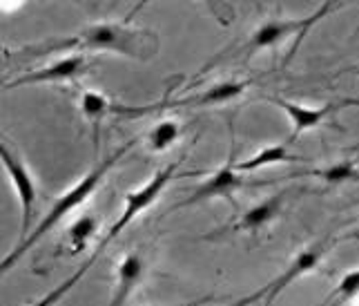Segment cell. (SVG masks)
<instances>
[{
	"instance_id": "obj_20",
	"label": "cell",
	"mask_w": 359,
	"mask_h": 306,
	"mask_svg": "<svg viewBox=\"0 0 359 306\" xmlns=\"http://www.w3.org/2000/svg\"><path fill=\"white\" fill-rule=\"evenodd\" d=\"M212 298H201V300H194V302H185V304H172V306H205Z\"/></svg>"
},
{
	"instance_id": "obj_5",
	"label": "cell",
	"mask_w": 359,
	"mask_h": 306,
	"mask_svg": "<svg viewBox=\"0 0 359 306\" xmlns=\"http://www.w3.org/2000/svg\"><path fill=\"white\" fill-rule=\"evenodd\" d=\"M332 7L335 5L326 3V5H321L313 16L299 18V20H268V22H264V25L255 32L250 43L245 45V56H255L257 52L268 50V47H275L283 39H288V36H294V34H299V39H302V36L311 29L317 20L324 18Z\"/></svg>"
},
{
	"instance_id": "obj_12",
	"label": "cell",
	"mask_w": 359,
	"mask_h": 306,
	"mask_svg": "<svg viewBox=\"0 0 359 306\" xmlns=\"http://www.w3.org/2000/svg\"><path fill=\"white\" fill-rule=\"evenodd\" d=\"M292 161H304V157H297L288 150L286 143H275V145H266L259 152H255L250 159L237 164L239 173H255V170H262L266 166H275V164H292Z\"/></svg>"
},
{
	"instance_id": "obj_19",
	"label": "cell",
	"mask_w": 359,
	"mask_h": 306,
	"mask_svg": "<svg viewBox=\"0 0 359 306\" xmlns=\"http://www.w3.org/2000/svg\"><path fill=\"white\" fill-rule=\"evenodd\" d=\"M268 288H270V284H266V286H262V288H257V291H252V293H248V295H243V298L232 300V302H228V304H224V306H252L255 302L264 300V298L268 295Z\"/></svg>"
},
{
	"instance_id": "obj_9",
	"label": "cell",
	"mask_w": 359,
	"mask_h": 306,
	"mask_svg": "<svg viewBox=\"0 0 359 306\" xmlns=\"http://www.w3.org/2000/svg\"><path fill=\"white\" fill-rule=\"evenodd\" d=\"M243 177L241 173L237 170V164H234V157L230 159V161L219 168L217 173L205 179L201 186H196L194 190H190L192 194L188 199H183L181 206H194L199 201H208V199H215V197H226V199H232V194L237 192L239 188H243Z\"/></svg>"
},
{
	"instance_id": "obj_13",
	"label": "cell",
	"mask_w": 359,
	"mask_h": 306,
	"mask_svg": "<svg viewBox=\"0 0 359 306\" xmlns=\"http://www.w3.org/2000/svg\"><path fill=\"white\" fill-rule=\"evenodd\" d=\"M96 230H98V219L94 215H81L76 222L67 228V237H65L67 253L79 255L83 251H88Z\"/></svg>"
},
{
	"instance_id": "obj_3",
	"label": "cell",
	"mask_w": 359,
	"mask_h": 306,
	"mask_svg": "<svg viewBox=\"0 0 359 306\" xmlns=\"http://www.w3.org/2000/svg\"><path fill=\"white\" fill-rule=\"evenodd\" d=\"M177 168H179V164H170L165 170H158V173H156L150 181H147V183H143L141 188L126 192V206H123L121 217L114 222V226L109 228L107 235L101 239V244L96 246L98 253H103L107 244H112V241L121 235V232L134 222L136 217H139L143 211H147V208H150V206L158 199V194L163 192L168 183L177 177Z\"/></svg>"
},
{
	"instance_id": "obj_16",
	"label": "cell",
	"mask_w": 359,
	"mask_h": 306,
	"mask_svg": "<svg viewBox=\"0 0 359 306\" xmlns=\"http://www.w3.org/2000/svg\"><path fill=\"white\" fill-rule=\"evenodd\" d=\"M98 255H101V253H98V251H94V253H92V257H90V260L85 262V264H83V266L79 268L76 273H74V275H69L67 279H63V281H60V284H58L56 288H52V291L47 293L45 298H41L39 302H34L32 306H54V304H58V302L63 300V298L67 295V293H69V291H72V288L76 286L79 281L83 279V275L88 273L90 268L94 266V262L98 260Z\"/></svg>"
},
{
	"instance_id": "obj_15",
	"label": "cell",
	"mask_w": 359,
	"mask_h": 306,
	"mask_svg": "<svg viewBox=\"0 0 359 306\" xmlns=\"http://www.w3.org/2000/svg\"><path fill=\"white\" fill-rule=\"evenodd\" d=\"M181 137V126L177 121H158V124L147 132V148L152 152H165L175 145Z\"/></svg>"
},
{
	"instance_id": "obj_11",
	"label": "cell",
	"mask_w": 359,
	"mask_h": 306,
	"mask_svg": "<svg viewBox=\"0 0 359 306\" xmlns=\"http://www.w3.org/2000/svg\"><path fill=\"white\" fill-rule=\"evenodd\" d=\"M281 204H283V192H277V194H272V197L255 204L252 208H248V211L239 217L237 230L252 232V230H259V228L268 226L272 219L279 215Z\"/></svg>"
},
{
	"instance_id": "obj_10",
	"label": "cell",
	"mask_w": 359,
	"mask_h": 306,
	"mask_svg": "<svg viewBox=\"0 0 359 306\" xmlns=\"http://www.w3.org/2000/svg\"><path fill=\"white\" fill-rule=\"evenodd\" d=\"M143 275H145V262L141 260V255L130 253V255L123 257L121 264H118V271H116L114 295L107 306H126V302L134 293V288L141 284Z\"/></svg>"
},
{
	"instance_id": "obj_4",
	"label": "cell",
	"mask_w": 359,
	"mask_h": 306,
	"mask_svg": "<svg viewBox=\"0 0 359 306\" xmlns=\"http://www.w3.org/2000/svg\"><path fill=\"white\" fill-rule=\"evenodd\" d=\"M0 164H3L20 204V241H22L29 235L34 208H36V201H39V183H36L34 175L29 173V168L25 166L22 159L11 150L3 139H0Z\"/></svg>"
},
{
	"instance_id": "obj_6",
	"label": "cell",
	"mask_w": 359,
	"mask_h": 306,
	"mask_svg": "<svg viewBox=\"0 0 359 306\" xmlns=\"http://www.w3.org/2000/svg\"><path fill=\"white\" fill-rule=\"evenodd\" d=\"M90 67V60L85 54L81 52H74L67 54L63 58L54 60L41 69H34L27 72V74L18 76L16 81H11L7 85V90H14V88H22V85H43V83H67V81H76L81 74H85Z\"/></svg>"
},
{
	"instance_id": "obj_14",
	"label": "cell",
	"mask_w": 359,
	"mask_h": 306,
	"mask_svg": "<svg viewBox=\"0 0 359 306\" xmlns=\"http://www.w3.org/2000/svg\"><path fill=\"white\" fill-rule=\"evenodd\" d=\"M112 107H114V103L109 101L105 94L96 92V90H85L81 96V112L90 124H94L96 130H98V124H101L107 114H112Z\"/></svg>"
},
{
	"instance_id": "obj_18",
	"label": "cell",
	"mask_w": 359,
	"mask_h": 306,
	"mask_svg": "<svg viewBox=\"0 0 359 306\" xmlns=\"http://www.w3.org/2000/svg\"><path fill=\"white\" fill-rule=\"evenodd\" d=\"M315 175L321 177L326 183H330V186H337V183L357 179L359 177V170L355 168L353 161H339V164H332V166H328L324 170H319V173H315Z\"/></svg>"
},
{
	"instance_id": "obj_1",
	"label": "cell",
	"mask_w": 359,
	"mask_h": 306,
	"mask_svg": "<svg viewBox=\"0 0 359 306\" xmlns=\"http://www.w3.org/2000/svg\"><path fill=\"white\" fill-rule=\"evenodd\" d=\"M139 143V139H134V141H130L128 145H121V148L116 150V152H112L109 157H105L103 161H98L88 175H85L76 186H72L69 190H65L60 197L56 199V204L52 206V211H47V215L41 219V224H39V228H34V232H29L27 237H25L22 241H18V246L11 251L3 262H0V275L3 273H7L9 268H14L16 264H18V260H22L25 255H27L32 248H34V244H39L47 232H52L63 219L72 213V211H76V208L81 206V204H85L88 201L92 194L96 192V188L101 186V181L105 179V175L112 170L123 157H126L134 145Z\"/></svg>"
},
{
	"instance_id": "obj_17",
	"label": "cell",
	"mask_w": 359,
	"mask_h": 306,
	"mask_svg": "<svg viewBox=\"0 0 359 306\" xmlns=\"http://www.w3.org/2000/svg\"><path fill=\"white\" fill-rule=\"evenodd\" d=\"M357 295H359V268H353V271H348L337 281L335 291L326 298V302L330 306H337V304L355 300Z\"/></svg>"
},
{
	"instance_id": "obj_21",
	"label": "cell",
	"mask_w": 359,
	"mask_h": 306,
	"mask_svg": "<svg viewBox=\"0 0 359 306\" xmlns=\"http://www.w3.org/2000/svg\"><path fill=\"white\" fill-rule=\"evenodd\" d=\"M319 306H330V304H328V302H324V304H319Z\"/></svg>"
},
{
	"instance_id": "obj_7",
	"label": "cell",
	"mask_w": 359,
	"mask_h": 306,
	"mask_svg": "<svg viewBox=\"0 0 359 306\" xmlns=\"http://www.w3.org/2000/svg\"><path fill=\"white\" fill-rule=\"evenodd\" d=\"M330 241H319V244H313V246H308L304 251H299L294 257H292V262L288 264V268L283 271L279 277H275L272 281H268L270 288H268V295L264 298V306H272V302H275L283 291H286L292 281H297L302 275L306 273H311L315 271V268L321 264V260L326 257V253L330 251Z\"/></svg>"
},
{
	"instance_id": "obj_8",
	"label": "cell",
	"mask_w": 359,
	"mask_h": 306,
	"mask_svg": "<svg viewBox=\"0 0 359 306\" xmlns=\"http://www.w3.org/2000/svg\"><path fill=\"white\" fill-rule=\"evenodd\" d=\"M270 103H275L277 107H281L283 112H286L288 121L292 124V132H290V139L288 143L299 139V134L313 130L317 126H321L324 121L335 112V109L344 107V105H355L357 101H346V103H326L324 107H306V105H299L294 101H288V99H281V96H272Z\"/></svg>"
},
{
	"instance_id": "obj_2",
	"label": "cell",
	"mask_w": 359,
	"mask_h": 306,
	"mask_svg": "<svg viewBox=\"0 0 359 306\" xmlns=\"http://www.w3.org/2000/svg\"><path fill=\"white\" fill-rule=\"evenodd\" d=\"M56 52H114L121 56L147 60L158 50V36L150 29H134L128 22H94L76 36L54 43Z\"/></svg>"
}]
</instances>
